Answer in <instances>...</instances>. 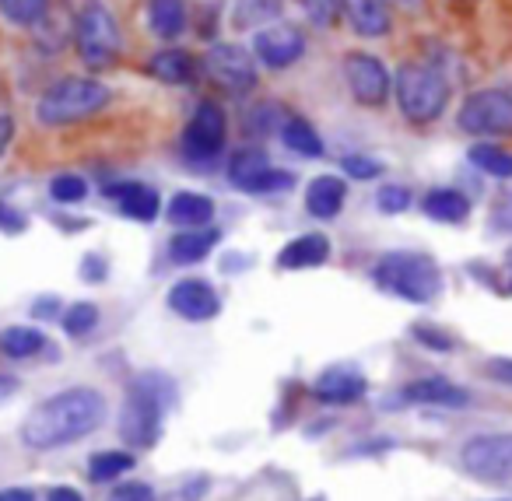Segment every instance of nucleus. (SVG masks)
Masks as SVG:
<instances>
[{
  "label": "nucleus",
  "mask_w": 512,
  "mask_h": 501,
  "mask_svg": "<svg viewBox=\"0 0 512 501\" xmlns=\"http://www.w3.org/2000/svg\"><path fill=\"white\" fill-rule=\"evenodd\" d=\"M484 375H488L491 382L512 386V358H491V361H484Z\"/></svg>",
  "instance_id": "obj_42"
},
{
  "label": "nucleus",
  "mask_w": 512,
  "mask_h": 501,
  "mask_svg": "<svg viewBox=\"0 0 512 501\" xmlns=\"http://www.w3.org/2000/svg\"><path fill=\"white\" fill-rule=\"evenodd\" d=\"M393 95L397 106L404 113V120L411 123H435L449 106V81L439 67L421 64V60H407L393 74Z\"/></svg>",
  "instance_id": "obj_3"
},
{
  "label": "nucleus",
  "mask_w": 512,
  "mask_h": 501,
  "mask_svg": "<svg viewBox=\"0 0 512 501\" xmlns=\"http://www.w3.org/2000/svg\"><path fill=\"white\" fill-rule=\"evenodd\" d=\"M0 501H36V494L25 487H8V491H0Z\"/></svg>",
  "instance_id": "obj_47"
},
{
  "label": "nucleus",
  "mask_w": 512,
  "mask_h": 501,
  "mask_svg": "<svg viewBox=\"0 0 512 501\" xmlns=\"http://www.w3.org/2000/svg\"><path fill=\"white\" fill-rule=\"evenodd\" d=\"M271 113H278V109L256 106L253 113L246 116V130H253V134H271V130H281V123L285 120H278V116H271Z\"/></svg>",
  "instance_id": "obj_39"
},
{
  "label": "nucleus",
  "mask_w": 512,
  "mask_h": 501,
  "mask_svg": "<svg viewBox=\"0 0 512 501\" xmlns=\"http://www.w3.org/2000/svg\"><path fill=\"white\" fill-rule=\"evenodd\" d=\"M109 106V88L95 78H81V74H67V78L53 81L43 92L36 106V116L43 127H67V123L88 120V116L102 113Z\"/></svg>",
  "instance_id": "obj_5"
},
{
  "label": "nucleus",
  "mask_w": 512,
  "mask_h": 501,
  "mask_svg": "<svg viewBox=\"0 0 512 501\" xmlns=\"http://www.w3.org/2000/svg\"><path fill=\"white\" fill-rule=\"evenodd\" d=\"M134 452H95L88 459V480L92 484H109V480H120L123 473L134 470Z\"/></svg>",
  "instance_id": "obj_28"
},
{
  "label": "nucleus",
  "mask_w": 512,
  "mask_h": 501,
  "mask_svg": "<svg viewBox=\"0 0 512 501\" xmlns=\"http://www.w3.org/2000/svg\"><path fill=\"white\" fill-rule=\"evenodd\" d=\"M372 281L411 305H428L442 291V270L428 253H386L372 267Z\"/></svg>",
  "instance_id": "obj_4"
},
{
  "label": "nucleus",
  "mask_w": 512,
  "mask_h": 501,
  "mask_svg": "<svg viewBox=\"0 0 512 501\" xmlns=\"http://www.w3.org/2000/svg\"><path fill=\"white\" fill-rule=\"evenodd\" d=\"M204 71L214 85H221L232 95H246L256 88V57H249V50L235 43L214 46L204 57Z\"/></svg>",
  "instance_id": "obj_10"
},
{
  "label": "nucleus",
  "mask_w": 512,
  "mask_h": 501,
  "mask_svg": "<svg viewBox=\"0 0 512 501\" xmlns=\"http://www.w3.org/2000/svg\"><path fill=\"white\" fill-rule=\"evenodd\" d=\"M467 158L477 172H484V176L512 179V151L498 148V144H474V148L467 151Z\"/></svg>",
  "instance_id": "obj_27"
},
{
  "label": "nucleus",
  "mask_w": 512,
  "mask_h": 501,
  "mask_svg": "<svg viewBox=\"0 0 512 501\" xmlns=\"http://www.w3.org/2000/svg\"><path fill=\"white\" fill-rule=\"evenodd\" d=\"M341 15L362 39H379L393 29V15L386 0H341Z\"/></svg>",
  "instance_id": "obj_17"
},
{
  "label": "nucleus",
  "mask_w": 512,
  "mask_h": 501,
  "mask_svg": "<svg viewBox=\"0 0 512 501\" xmlns=\"http://www.w3.org/2000/svg\"><path fill=\"white\" fill-rule=\"evenodd\" d=\"M81 277L92 284H99L102 277H106V263H102V256H85V263H81Z\"/></svg>",
  "instance_id": "obj_43"
},
{
  "label": "nucleus",
  "mask_w": 512,
  "mask_h": 501,
  "mask_svg": "<svg viewBox=\"0 0 512 501\" xmlns=\"http://www.w3.org/2000/svg\"><path fill=\"white\" fill-rule=\"evenodd\" d=\"M109 501H155V491L141 480H127V484H116Z\"/></svg>",
  "instance_id": "obj_40"
},
{
  "label": "nucleus",
  "mask_w": 512,
  "mask_h": 501,
  "mask_svg": "<svg viewBox=\"0 0 512 501\" xmlns=\"http://www.w3.org/2000/svg\"><path fill=\"white\" fill-rule=\"evenodd\" d=\"M456 127L470 137H512V92L505 88H481L463 99L456 113Z\"/></svg>",
  "instance_id": "obj_7"
},
{
  "label": "nucleus",
  "mask_w": 512,
  "mask_h": 501,
  "mask_svg": "<svg viewBox=\"0 0 512 501\" xmlns=\"http://www.w3.org/2000/svg\"><path fill=\"white\" fill-rule=\"evenodd\" d=\"M278 134H281V144H285L288 151H295V155H302V158H320L323 155L320 134H316L302 116H288V120L281 123Z\"/></svg>",
  "instance_id": "obj_25"
},
{
  "label": "nucleus",
  "mask_w": 512,
  "mask_h": 501,
  "mask_svg": "<svg viewBox=\"0 0 512 501\" xmlns=\"http://www.w3.org/2000/svg\"><path fill=\"white\" fill-rule=\"evenodd\" d=\"M302 11H306L313 25L330 29L337 22V15H341V0H302Z\"/></svg>",
  "instance_id": "obj_37"
},
{
  "label": "nucleus",
  "mask_w": 512,
  "mask_h": 501,
  "mask_svg": "<svg viewBox=\"0 0 512 501\" xmlns=\"http://www.w3.org/2000/svg\"><path fill=\"white\" fill-rule=\"evenodd\" d=\"M344 200H348V186L337 176H316L306 190V211L320 221H330L344 211Z\"/></svg>",
  "instance_id": "obj_20"
},
{
  "label": "nucleus",
  "mask_w": 512,
  "mask_h": 501,
  "mask_svg": "<svg viewBox=\"0 0 512 501\" xmlns=\"http://www.w3.org/2000/svg\"><path fill=\"white\" fill-rule=\"evenodd\" d=\"M95 323H99V309H95L92 302H78L64 312V330L71 333V337H85V333H92Z\"/></svg>",
  "instance_id": "obj_34"
},
{
  "label": "nucleus",
  "mask_w": 512,
  "mask_h": 501,
  "mask_svg": "<svg viewBox=\"0 0 512 501\" xmlns=\"http://www.w3.org/2000/svg\"><path fill=\"white\" fill-rule=\"evenodd\" d=\"M225 134H228L225 109L214 99H204L183 130V155L193 165H214L221 158V151H225Z\"/></svg>",
  "instance_id": "obj_9"
},
{
  "label": "nucleus",
  "mask_w": 512,
  "mask_h": 501,
  "mask_svg": "<svg viewBox=\"0 0 512 501\" xmlns=\"http://www.w3.org/2000/svg\"><path fill=\"white\" fill-rule=\"evenodd\" d=\"M0 228H4V232H11V235H18V232H25V228H29V218H25L22 211H15L11 204H0Z\"/></svg>",
  "instance_id": "obj_41"
},
{
  "label": "nucleus",
  "mask_w": 512,
  "mask_h": 501,
  "mask_svg": "<svg viewBox=\"0 0 512 501\" xmlns=\"http://www.w3.org/2000/svg\"><path fill=\"white\" fill-rule=\"evenodd\" d=\"M344 81H348L351 95H355L362 106H386L393 92V78L386 71V64L372 53H348L344 57Z\"/></svg>",
  "instance_id": "obj_11"
},
{
  "label": "nucleus",
  "mask_w": 512,
  "mask_h": 501,
  "mask_svg": "<svg viewBox=\"0 0 512 501\" xmlns=\"http://www.w3.org/2000/svg\"><path fill=\"white\" fill-rule=\"evenodd\" d=\"M327 256H330L327 235L309 232V235H299V239H292L285 249H281V253H278V267H281V270L320 267V263H327Z\"/></svg>",
  "instance_id": "obj_21"
},
{
  "label": "nucleus",
  "mask_w": 512,
  "mask_h": 501,
  "mask_svg": "<svg viewBox=\"0 0 512 501\" xmlns=\"http://www.w3.org/2000/svg\"><path fill=\"white\" fill-rule=\"evenodd\" d=\"M460 466L481 484H512V431H488L463 442Z\"/></svg>",
  "instance_id": "obj_8"
},
{
  "label": "nucleus",
  "mask_w": 512,
  "mask_h": 501,
  "mask_svg": "<svg viewBox=\"0 0 512 501\" xmlns=\"http://www.w3.org/2000/svg\"><path fill=\"white\" fill-rule=\"evenodd\" d=\"M106 200H116V207H120L127 218L134 221H155L158 211H162V200H158V193L151 190V186L144 183H134V179H123V183H109L106 190Z\"/></svg>",
  "instance_id": "obj_16"
},
{
  "label": "nucleus",
  "mask_w": 512,
  "mask_h": 501,
  "mask_svg": "<svg viewBox=\"0 0 512 501\" xmlns=\"http://www.w3.org/2000/svg\"><path fill=\"white\" fill-rule=\"evenodd\" d=\"M148 71L162 85H193L197 81V60L186 50H162L148 60Z\"/></svg>",
  "instance_id": "obj_22"
},
{
  "label": "nucleus",
  "mask_w": 512,
  "mask_h": 501,
  "mask_svg": "<svg viewBox=\"0 0 512 501\" xmlns=\"http://www.w3.org/2000/svg\"><path fill=\"white\" fill-rule=\"evenodd\" d=\"M369 393V382H365L362 372L348 365H334L313 382V396L320 403H334V407H348V403H358Z\"/></svg>",
  "instance_id": "obj_14"
},
{
  "label": "nucleus",
  "mask_w": 512,
  "mask_h": 501,
  "mask_svg": "<svg viewBox=\"0 0 512 501\" xmlns=\"http://www.w3.org/2000/svg\"><path fill=\"white\" fill-rule=\"evenodd\" d=\"M421 211L439 225H463L470 218V200L467 193L453 190V186H435L421 197Z\"/></svg>",
  "instance_id": "obj_18"
},
{
  "label": "nucleus",
  "mask_w": 512,
  "mask_h": 501,
  "mask_svg": "<svg viewBox=\"0 0 512 501\" xmlns=\"http://www.w3.org/2000/svg\"><path fill=\"white\" fill-rule=\"evenodd\" d=\"M50 197L57 200V204H81V200L88 197V183L81 176H71V172H64V176H57L50 183Z\"/></svg>",
  "instance_id": "obj_35"
},
{
  "label": "nucleus",
  "mask_w": 512,
  "mask_h": 501,
  "mask_svg": "<svg viewBox=\"0 0 512 501\" xmlns=\"http://www.w3.org/2000/svg\"><path fill=\"white\" fill-rule=\"evenodd\" d=\"M43 347H46V337L36 330V326H8V330L0 333V351L15 361L36 358Z\"/></svg>",
  "instance_id": "obj_26"
},
{
  "label": "nucleus",
  "mask_w": 512,
  "mask_h": 501,
  "mask_svg": "<svg viewBox=\"0 0 512 501\" xmlns=\"http://www.w3.org/2000/svg\"><path fill=\"white\" fill-rule=\"evenodd\" d=\"M509 263H512V253H509Z\"/></svg>",
  "instance_id": "obj_49"
},
{
  "label": "nucleus",
  "mask_w": 512,
  "mask_h": 501,
  "mask_svg": "<svg viewBox=\"0 0 512 501\" xmlns=\"http://www.w3.org/2000/svg\"><path fill=\"white\" fill-rule=\"evenodd\" d=\"M165 218L179 228H200V225H211L214 218V204L211 197L204 193H176L165 207Z\"/></svg>",
  "instance_id": "obj_23"
},
{
  "label": "nucleus",
  "mask_w": 512,
  "mask_h": 501,
  "mask_svg": "<svg viewBox=\"0 0 512 501\" xmlns=\"http://www.w3.org/2000/svg\"><path fill=\"white\" fill-rule=\"evenodd\" d=\"M316 501H323V498H316Z\"/></svg>",
  "instance_id": "obj_51"
},
{
  "label": "nucleus",
  "mask_w": 512,
  "mask_h": 501,
  "mask_svg": "<svg viewBox=\"0 0 512 501\" xmlns=\"http://www.w3.org/2000/svg\"><path fill=\"white\" fill-rule=\"evenodd\" d=\"M169 309L176 312L179 319H190V323H207L221 312V298L218 291L207 281L193 277V281H179L172 284L169 291Z\"/></svg>",
  "instance_id": "obj_13"
},
{
  "label": "nucleus",
  "mask_w": 512,
  "mask_h": 501,
  "mask_svg": "<svg viewBox=\"0 0 512 501\" xmlns=\"http://www.w3.org/2000/svg\"><path fill=\"white\" fill-rule=\"evenodd\" d=\"M32 312H36L39 319H53V316H60V298H57V295L36 298V305H32Z\"/></svg>",
  "instance_id": "obj_44"
},
{
  "label": "nucleus",
  "mask_w": 512,
  "mask_h": 501,
  "mask_svg": "<svg viewBox=\"0 0 512 501\" xmlns=\"http://www.w3.org/2000/svg\"><path fill=\"white\" fill-rule=\"evenodd\" d=\"M148 29L158 39H176L186 29L183 0H148Z\"/></svg>",
  "instance_id": "obj_24"
},
{
  "label": "nucleus",
  "mask_w": 512,
  "mask_h": 501,
  "mask_svg": "<svg viewBox=\"0 0 512 501\" xmlns=\"http://www.w3.org/2000/svg\"><path fill=\"white\" fill-rule=\"evenodd\" d=\"M218 242H221V232H218V228H207V225H200V228H183V232L172 235L169 256H172V263L186 267V263L207 260V256H211V249L218 246Z\"/></svg>",
  "instance_id": "obj_19"
},
{
  "label": "nucleus",
  "mask_w": 512,
  "mask_h": 501,
  "mask_svg": "<svg viewBox=\"0 0 512 501\" xmlns=\"http://www.w3.org/2000/svg\"><path fill=\"white\" fill-rule=\"evenodd\" d=\"M509 291H512V281H509Z\"/></svg>",
  "instance_id": "obj_50"
},
{
  "label": "nucleus",
  "mask_w": 512,
  "mask_h": 501,
  "mask_svg": "<svg viewBox=\"0 0 512 501\" xmlns=\"http://www.w3.org/2000/svg\"><path fill=\"white\" fill-rule=\"evenodd\" d=\"M172 396H176V386H172L169 375H162V372L137 375L120 410L123 442L134 445V449L155 445L158 435H162V417H165V407L172 403Z\"/></svg>",
  "instance_id": "obj_2"
},
{
  "label": "nucleus",
  "mask_w": 512,
  "mask_h": 501,
  "mask_svg": "<svg viewBox=\"0 0 512 501\" xmlns=\"http://www.w3.org/2000/svg\"><path fill=\"white\" fill-rule=\"evenodd\" d=\"M295 186V176L292 172H285V169H264L256 179H249L246 186H242V193H285V190H292Z\"/></svg>",
  "instance_id": "obj_33"
},
{
  "label": "nucleus",
  "mask_w": 512,
  "mask_h": 501,
  "mask_svg": "<svg viewBox=\"0 0 512 501\" xmlns=\"http://www.w3.org/2000/svg\"><path fill=\"white\" fill-rule=\"evenodd\" d=\"M341 169L348 172L351 179H362V183L383 176V162H376V158H365V155H348L341 162Z\"/></svg>",
  "instance_id": "obj_38"
},
{
  "label": "nucleus",
  "mask_w": 512,
  "mask_h": 501,
  "mask_svg": "<svg viewBox=\"0 0 512 501\" xmlns=\"http://www.w3.org/2000/svg\"><path fill=\"white\" fill-rule=\"evenodd\" d=\"M281 0H239L235 4V25L246 29V25H264L271 18H278Z\"/></svg>",
  "instance_id": "obj_31"
},
{
  "label": "nucleus",
  "mask_w": 512,
  "mask_h": 501,
  "mask_svg": "<svg viewBox=\"0 0 512 501\" xmlns=\"http://www.w3.org/2000/svg\"><path fill=\"white\" fill-rule=\"evenodd\" d=\"M411 337L418 340L425 351H435V354H453L456 351V337L446 333L442 326H432V323H414L411 326Z\"/></svg>",
  "instance_id": "obj_32"
},
{
  "label": "nucleus",
  "mask_w": 512,
  "mask_h": 501,
  "mask_svg": "<svg viewBox=\"0 0 512 501\" xmlns=\"http://www.w3.org/2000/svg\"><path fill=\"white\" fill-rule=\"evenodd\" d=\"M74 46H78L88 71H106V67H113L120 60L123 32L116 15L102 0H88L81 8L78 22H74Z\"/></svg>",
  "instance_id": "obj_6"
},
{
  "label": "nucleus",
  "mask_w": 512,
  "mask_h": 501,
  "mask_svg": "<svg viewBox=\"0 0 512 501\" xmlns=\"http://www.w3.org/2000/svg\"><path fill=\"white\" fill-rule=\"evenodd\" d=\"M46 501H85V498H81V491H74V487H53V491L46 494Z\"/></svg>",
  "instance_id": "obj_46"
},
{
  "label": "nucleus",
  "mask_w": 512,
  "mask_h": 501,
  "mask_svg": "<svg viewBox=\"0 0 512 501\" xmlns=\"http://www.w3.org/2000/svg\"><path fill=\"white\" fill-rule=\"evenodd\" d=\"M102 421H106V396L99 389L74 386L29 410L22 424V442L36 452L60 449L92 435Z\"/></svg>",
  "instance_id": "obj_1"
},
{
  "label": "nucleus",
  "mask_w": 512,
  "mask_h": 501,
  "mask_svg": "<svg viewBox=\"0 0 512 501\" xmlns=\"http://www.w3.org/2000/svg\"><path fill=\"white\" fill-rule=\"evenodd\" d=\"M11 137H15V120H11L8 113H0V155L8 151Z\"/></svg>",
  "instance_id": "obj_45"
},
{
  "label": "nucleus",
  "mask_w": 512,
  "mask_h": 501,
  "mask_svg": "<svg viewBox=\"0 0 512 501\" xmlns=\"http://www.w3.org/2000/svg\"><path fill=\"white\" fill-rule=\"evenodd\" d=\"M411 190H407V186H383V190L376 193V207L383 214H404L407 207H411Z\"/></svg>",
  "instance_id": "obj_36"
},
{
  "label": "nucleus",
  "mask_w": 512,
  "mask_h": 501,
  "mask_svg": "<svg viewBox=\"0 0 512 501\" xmlns=\"http://www.w3.org/2000/svg\"><path fill=\"white\" fill-rule=\"evenodd\" d=\"M453 4H477V0H453Z\"/></svg>",
  "instance_id": "obj_48"
},
{
  "label": "nucleus",
  "mask_w": 512,
  "mask_h": 501,
  "mask_svg": "<svg viewBox=\"0 0 512 501\" xmlns=\"http://www.w3.org/2000/svg\"><path fill=\"white\" fill-rule=\"evenodd\" d=\"M404 403H421V407H470V389L456 386V382L442 379V375H432V379H414L400 389Z\"/></svg>",
  "instance_id": "obj_15"
},
{
  "label": "nucleus",
  "mask_w": 512,
  "mask_h": 501,
  "mask_svg": "<svg viewBox=\"0 0 512 501\" xmlns=\"http://www.w3.org/2000/svg\"><path fill=\"white\" fill-rule=\"evenodd\" d=\"M264 169H271V162H267V151H260V148H242L228 158V179H232V186H239V190L249 179L260 176Z\"/></svg>",
  "instance_id": "obj_29"
},
{
  "label": "nucleus",
  "mask_w": 512,
  "mask_h": 501,
  "mask_svg": "<svg viewBox=\"0 0 512 501\" xmlns=\"http://www.w3.org/2000/svg\"><path fill=\"white\" fill-rule=\"evenodd\" d=\"M0 15L18 29H36L50 15V0H0Z\"/></svg>",
  "instance_id": "obj_30"
},
{
  "label": "nucleus",
  "mask_w": 512,
  "mask_h": 501,
  "mask_svg": "<svg viewBox=\"0 0 512 501\" xmlns=\"http://www.w3.org/2000/svg\"><path fill=\"white\" fill-rule=\"evenodd\" d=\"M302 53H306V36L295 25L271 22L253 36V57L274 71L292 67L295 60H302Z\"/></svg>",
  "instance_id": "obj_12"
}]
</instances>
